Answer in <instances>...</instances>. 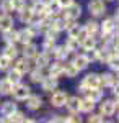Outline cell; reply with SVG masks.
I'll list each match as a JSON object with an SVG mask.
<instances>
[{
  "mask_svg": "<svg viewBox=\"0 0 119 123\" xmlns=\"http://www.w3.org/2000/svg\"><path fill=\"white\" fill-rule=\"evenodd\" d=\"M15 69H18L21 74L28 72V71H29V62H28L26 57H25V59H18V61H16V64H15Z\"/></svg>",
  "mask_w": 119,
  "mask_h": 123,
  "instance_id": "31",
  "label": "cell"
},
{
  "mask_svg": "<svg viewBox=\"0 0 119 123\" xmlns=\"http://www.w3.org/2000/svg\"><path fill=\"white\" fill-rule=\"evenodd\" d=\"M93 108H95V102L93 100H90L88 97L85 98V100H80V112H85V113H92Z\"/></svg>",
  "mask_w": 119,
  "mask_h": 123,
  "instance_id": "19",
  "label": "cell"
},
{
  "mask_svg": "<svg viewBox=\"0 0 119 123\" xmlns=\"http://www.w3.org/2000/svg\"><path fill=\"white\" fill-rule=\"evenodd\" d=\"M116 23H119V10H118V13H116Z\"/></svg>",
  "mask_w": 119,
  "mask_h": 123,
  "instance_id": "47",
  "label": "cell"
},
{
  "mask_svg": "<svg viewBox=\"0 0 119 123\" xmlns=\"http://www.w3.org/2000/svg\"><path fill=\"white\" fill-rule=\"evenodd\" d=\"M43 79H44V72H43L41 67H38L36 71L31 72V80H33V82H41Z\"/></svg>",
  "mask_w": 119,
  "mask_h": 123,
  "instance_id": "36",
  "label": "cell"
},
{
  "mask_svg": "<svg viewBox=\"0 0 119 123\" xmlns=\"http://www.w3.org/2000/svg\"><path fill=\"white\" fill-rule=\"evenodd\" d=\"M73 64L78 67V71H82V69H87L88 67L90 59L87 57V54H78V56H75V59H73Z\"/></svg>",
  "mask_w": 119,
  "mask_h": 123,
  "instance_id": "12",
  "label": "cell"
},
{
  "mask_svg": "<svg viewBox=\"0 0 119 123\" xmlns=\"http://www.w3.org/2000/svg\"><path fill=\"white\" fill-rule=\"evenodd\" d=\"M5 56H8L10 59H13V57H16V54H18V49L15 48V44L13 43H8V46L5 48V53H3Z\"/></svg>",
  "mask_w": 119,
  "mask_h": 123,
  "instance_id": "35",
  "label": "cell"
},
{
  "mask_svg": "<svg viewBox=\"0 0 119 123\" xmlns=\"http://www.w3.org/2000/svg\"><path fill=\"white\" fill-rule=\"evenodd\" d=\"M34 38V35L31 33V30L29 28H25L18 31V41L20 43H23V44H26V43H31V39Z\"/></svg>",
  "mask_w": 119,
  "mask_h": 123,
  "instance_id": "14",
  "label": "cell"
},
{
  "mask_svg": "<svg viewBox=\"0 0 119 123\" xmlns=\"http://www.w3.org/2000/svg\"><path fill=\"white\" fill-rule=\"evenodd\" d=\"M57 2L60 3V7H62V8H65V7H69V5L72 3L73 0H57Z\"/></svg>",
  "mask_w": 119,
  "mask_h": 123,
  "instance_id": "43",
  "label": "cell"
},
{
  "mask_svg": "<svg viewBox=\"0 0 119 123\" xmlns=\"http://www.w3.org/2000/svg\"><path fill=\"white\" fill-rule=\"evenodd\" d=\"M83 84L87 85L88 89H93V87H100V84H101L100 76H98V74H95V72H92V74H88V76L83 79Z\"/></svg>",
  "mask_w": 119,
  "mask_h": 123,
  "instance_id": "9",
  "label": "cell"
},
{
  "mask_svg": "<svg viewBox=\"0 0 119 123\" xmlns=\"http://www.w3.org/2000/svg\"><path fill=\"white\" fill-rule=\"evenodd\" d=\"M67 97H69V95L65 94V92L59 90V92L52 94V97H51V104L54 105V107H62V105H65V100H67Z\"/></svg>",
  "mask_w": 119,
  "mask_h": 123,
  "instance_id": "8",
  "label": "cell"
},
{
  "mask_svg": "<svg viewBox=\"0 0 119 123\" xmlns=\"http://www.w3.org/2000/svg\"><path fill=\"white\" fill-rule=\"evenodd\" d=\"M2 12H13L11 0H2Z\"/></svg>",
  "mask_w": 119,
  "mask_h": 123,
  "instance_id": "39",
  "label": "cell"
},
{
  "mask_svg": "<svg viewBox=\"0 0 119 123\" xmlns=\"http://www.w3.org/2000/svg\"><path fill=\"white\" fill-rule=\"evenodd\" d=\"M109 56H111V49H109V44L106 43V46L98 51V56H96V59H100V61H108V59H109Z\"/></svg>",
  "mask_w": 119,
  "mask_h": 123,
  "instance_id": "32",
  "label": "cell"
},
{
  "mask_svg": "<svg viewBox=\"0 0 119 123\" xmlns=\"http://www.w3.org/2000/svg\"><path fill=\"white\" fill-rule=\"evenodd\" d=\"M64 74L67 77H75L77 74H78V67L75 66L73 62H69V64L64 66Z\"/></svg>",
  "mask_w": 119,
  "mask_h": 123,
  "instance_id": "28",
  "label": "cell"
},
{
  "mask_svg": "<svg viewBox=\"0 0 119 123\" xmlns=\"http://www.w3.org/2000/svg\"><path fill=\"white\" fill-rule=\"evenodd\" d=\"M52 51H54V56H55L57 61H65L67 56H69V53H70L65 46H57V48H54Z\"/></svg>",
  "mask_w": 119,
  "mask_h": 123,
  "instance_id": "16",
  "label": "cell"
},
{
  "mask_svg": "<svg viewBox=\"0 0 119 123\" xmlns=\"http://www.w3.org/2000/svg\"><path fill=\"white\" fill-rule=\"evenodd\" d=\"M13 112H16V104H13V102H5V104L2 105V115H3L5 118L10 117Z\"/></svg>",
  "mask_w": 119,
  "mask_h": 123,
  "instance_id": "26",
  "label": "cell"
},
{
  "mask_svg": "<svg viewBox=\"0 0 119 123\" xmlns=\"http://www.w3.org/2000/svg\"><path fill=\"white\" fill-rule=\"evenodd\" d=\"M90 122H96V123H100V122H103L104 118H103V115H92L90 118H88Z\"/></svg>",
  "mask_w": 119,
  "mask_h": 123,
  "instance_id": "42",
  "label": "cell"
},
{
  "mask_svg": "<svg viewBox=\"0 0 119 123\" xmlns=\"http://www.w3.org/2000/svg\"><path fill=\"white\" fill-rule=\"evenodd\" d=\"M73 23V20L70 18H57V20H52V25L51 28H54L55 31H62V30H69V26Z\"/></svg>",
  "mask_w": 119,
  "mask_h": 123,
  "instance_id": "3",
  "label": "cell"
},
{
  "mask_svg": "<svg viewBox=\"0 0 119 123\" xmlns=\"http://www.w3.org/2000/svg\"><path fill=\"white\" fill-rule=\"evenodd\" d=\"M46 10L49 15H55V13H59L62 10V7H60V3L57 0H51V2H46Z\"/></svg>",
  "mask_w": 119,
  "mask_h": 123,
  "instance_id": "20",
  "label": "cell"
},
{
  "mask_svg": "<svg viewBox=\"0 0 119 123\" xmlns=\"http://www.w3.org/2000/svg\"><path fill=\"white\" fill-rule=\"evenodd\" d=\"M88 8H90V12H92V15L101 17V15L104 13V3H103L101 0H93V2H90Z\"/></svg>",
  "mask_w": 119,
  "mask_h": 123,
  "instance_id": "5",
  "label": "cell"
},
{
  "mask_svg": "<svg viewBox=\"0 0 119 123\" xmlns=\"http://www.w3.org/2000/svg\"><path fill=\"white\" fill-rule=\"evenodd\" d=\"M100 80L103 85H108V87H113V85L116 84L119 80V77H114L113 74H109V72H106V74H103V76H100Z\"/></svg>",
  "mask_w": 119,
  "mask_h": 123,
  "instance_id": "18",
  "label": "cell"
},
{
  "mask_svg": "<svg viewBox=\"0 0 119 123\" xmlns=\"http://www.w3.org/2000/svg\"><path fill=\"white\" fill-rule=\"evenodd\" d=\"M65 107L75 113V112H78V108H80V98L78 97H67V100H65Z\"/></svg>",
  "mask_w": 119,
  "mask_h": 123,
  "instance_id": "11",
  "label": "cell"
},
{
  "mask_svg": "<svg viewBox=\"0 0 119 123\" xmlns=\"http://www.w3.org/2000/svg\"><path fill=\"white\" fill-rule=\"evenodd\" d=\"M11 90H13V84L10 82L8 79H2L0 80V94L8 95V94H11Z\"/></svg>",
  "mask_w": 119,
  "mask_h": 123,
  "instance_id": "23",
  "label": "cell"
},
{
  "mask_svg": "<svg viewBox=\"0 0 119 123\" xmlns=\"http://www.w3.org/2000/svg\"><path fill=\"white\" fill-rule=\"evenodd\" d=\"M69 36H70V38H77L78 41H82V39L87 36V31H85V28L72 23V25L69 26Z\"/></svg>",
  "mask_w": 119,
  "mask_h": 123,
  "instance_id": "2",
  "label": "cell"
},
{
  "mask_svg": "<svg viewBox=\"0 0 119 123\" xmlns=\"http://www.w3.org/2000/svg\"><path fill=\"white\" fill-rule=\"evenodd\" d=\"M3 39L7 41V43H15V41H18V31H15L13 26L8 30H5L3 31Z\"/></svg>",
  "mask_w": 119,
  "mask_h": 123,
  "instance_id": "21",
  "label": "cell"
},
{
  "mask_svg": "<svg viewBox=\"0 0 119 123\" xmlns=\"http://www.w3.org/2000/svg\"><path fill=\"white\" fill-rule=\"evenodd\" d=\"M67 122L77 123V122H80V117H77V115H72V117H69V118H67Z\"/></svg>",
  "mask_w": 119,
  "mask_h": 123,
  "instance_id": "45",
  "label": "cell"
},
{
  "mask_svg": "<svg viewBox=\"0 0 119 123\" xmlns=\"http://www.w3.org/2000/svg\"><path fill=\"white\" fill-rule=\"evenodd\" d=\"M41 84H43V90L51 92V90H54L55 87H57V79L55 77H44L41 80Z\"/></svg>",
  "mask_w": 119,
  "mask_h": 123,
  "instance_id": "13",
  "label": "cell"
},
{
  "mask_svg": "<svg viewBox=\"0 0 119 123\" xmlns=\"http://www.w3.org/2000/svg\"><path fill=\"white\" fill-rule=\"evenodd\" d=\"M20 20L23 21V23H31L33 21V18H34V12H33V8H29V7H23V8H20Z\"/></svg>",
  "mask_w": 119,
  "mask_h": 123,
  "instance_id": "6",
  "label": "cell"
},
{
  "mask_svg": "<svg viewBox=\"0 0 119 123\" xmlns=\"http://www.w3.org/2000/svg\"><path fill=\"white\" fill-rule=\"evenodd\" d=\"M51 122H67V118H65V117H59V115H57V117H52V120H51Z\"/></svg>",
  "mask_w": 119,
  "mask_h": 123,
  "instance_id": "44",
  "label": "cell"
},
{
  "mask_svg": "<svg viewBox=\"0 0 119 123\" xmlns=\"http://www.w3.org/2000/svg\"><path fill=\"white\" fill-rule=\"evenodd\" d=\"M78 44H80V41L77 38H70V36H69V41H67L65 48H67L69 51H75V49H78Z\"/></svg>",
  "mask_w": 119,
  "mask_h": 123,
  "instance_id": "38",
  "label": "cell"
},
{
  "mask_svg": "<svg viewBox=\"0 0 119 123\" xmlns=\"http://www.w3.org/2000/svg\"><path fill=\"white\" fill-rule=\"evenodd\" d=\"M23 53H25V57H34L38 54V46L33 43H26L23 48Z\"/></svg>",
  "mask_w": 119,
  "mask_h": 123,
  "instance_id": "27",
  "label": "cell"
},
{
  "mask_svg": "<svg viewBox=\"0 0 119 123\" xmlns=\"http://www.w3.org/2000/svg\"><path fill=\"white\" fill-rule=\"evenodd\" d=\"M13 26V18L10 17V15H0V30L2 31H5V30H8Z\"/></svg>",
  "mask_w": 119,
  "mask_h": 123,
  "instance_id": "22",
  "label": "cell"
},
{
  "mask_svg": "<svg viewBox=\"0 0 119 123\" xmlns=\"http://www.w3.org/2000/svg\"><path fill=\"white\" fill-rule=\"evenodd\" d=\"M85 94H87V97H88L90 100H93V102H98V100H101V98H103V90H100V87L88 89Z\"/></svg>",
  "mask_w": 119,
  "mask_h": 123,
  "instance_id": "15",
  "label": "cell"
},
{
  "mask_svg": "<svg viewBox=\"0 0 119 123\" xmlns=\"http://www.w3.org/2000/svg\"><path fill=\"white\" fill-rule=\"evenodd\" d=\"M10 64H11V59H10L8 56H5V54H2V56H0V71L10 69Z\"/></svg>",
  "mask_w": 119,
  "mask_h": 123,
  "instance_id": "37",
  "label": "cell"
},
{
  "mask_svg": "<svg viewBox=\"0 0 119 123\" xmlns=\"http://www.w3.org/2000/svg\"><path fill=\"white\" fill-rule=\"evenodd\" d=\"M101 110V115H104V117H111V115L116 112V104L113 102V100H104L100 107Z\"/></svg>",
  "mask_w": 119,
  "mask_h": 123,
  "instance_id": "7",
  "label": "cell"
},
{
  "mask_svg": "<svg viewBox=\"0 0 119 123\" xmlns=\"http://www.w3.org/2000/svg\"><path fill=\"white\" fill-rule=\"evenodd\" d=\"M0 15H2V13H0Z\"/></svg>",
  "mask_w": 119,
  "mask_h": 123,
  "instance_id": "49",
  "label": "cell"
},
{
  "mask_svg": "<svg viewBox=\"0 0 119 123\" xmlns=\"http://www.w3.org/2000/svg\"><path fill=\"white\" fill-rule=\"evenodd\" d=\"M82 15V7L80 5H77V3H70L69 7H65V17L67 18H70V20H75V18H78Z\"/></svg>",
  "mask_w": 119,
  "mask_h": 123,
  "instance_id": "4",
  "label": "cell"
},
{
  "mask_svg": "<svg viewBox=\"0 0 119 123\" xmlns=\"http://www.w3.org/2000/svg\"><path fill=\"white\" fill-rule=\"evenodd\" d=\"M11 94L13 97L16 98V100H25L28 95L31 94V89L28 87V85H21V84H16V87H13V90H11Z\"/></svg>",
  "mask_w": 119,
  "mask_h": 123,
  "instance_id": "1",
  "label": "cell"
},
{
  "mask_svg": "<svg viewBox=\"0 0 119 123\" xmlns=\"http://www.w3.org/2000/svg\"><path fill=\"white\" fill-rule=\"evenodd\" d=\"M7 79H8L13 85H16V84H20V80H21V72H20L18 69H13V71L8 72V77H7Z\"/></svg>",
  "mask_w": 119,
  "mask_h": 123,
  "instance_id": "30",
  "label": "cell"
},
{
  "mask_svg": "<svg viewBox=\"0 0 119 123\" xmlns=\"http://www.w3.org/2000/svg\"><path fill=\"white\" fill-rule=\"evenodd\" d=\"M113 51H116V54H119V38H116V36L113 39Z\"/></svg>",
  "mask_w": 119,
  "mask_h": 123,
  "instance_id": "41",
  "label": "cell"
},
{
  "mask_svg": "<svg viewBox=\"0 0 119 123\" xmlns=\"http://www.w3.org/2000/svg\"><path fill=\"white\" fill-rule=\"evenodd\" d=\"M101 30H103V35H113L114 30H116V25H114V20H104L103 25H101Z\"/></svg>",
  "mask_w": 119,
  "mask_h": 123,
  "instance_id": "17",
  "label": "cell"
},
{
  "mask_svg": "<svg viewBox=\"0 0 119 123\" xmlns=\"http://www.w3.org/2000/svg\"><path fill=\"white\" fill-rule=\"evenodd\" d=\"M106 62H108V66H109L113 71H119V54L109 56V59H108Z\"/></svg>",
  "mask_w": 119,
  "mask_h": 123,
  "instance_id": "33",
  "label": "cell"
},
{
  "mask_svg": "<svg viewBox=\"0 0 119 123\" xmlns=\"http://www.w3.org/2000/svg\"><path fill=\"white\" fill-rule=\"evenodd\" d=\"M113 92H114L116 95H119V80H118L114 85H113Z\"/></svg>",
  "mask_w": 119,
  "mask_h": 123,
  "instance_id": "46",
  "label": "cell"
},
{
  "mask_svg": "<svg viewBox=\"0 0 119 123\" xmlns=\"http://www.w3.org/2000/svg\"><path fill=\"white\" fill-rule=\"evenodd\" d=\"M11 3H13V10H20L25 7V0H11Z\"/></svg>",
  "mask_w": 119,
  "mask_h": 123,
  "instance_id": "40",
  "label": "cell"
},
{
  "mask_svg": "<svg viewBox=\"0 0 119 123\" xmlns=\"http://www.w3.org/2000/svg\"><path fill=\"white\" fill-rule=\"evenodd\" d=\"M116 104V108H119V95H118V102H114Z\"/></svg>",
  "mask_w": 119,
  "mask_h": 123,
  "instance_id": "48",
  "label": "cell"
},
{
  "mask_svg": "<svg viewBox=\"0 0 119 123\" xmlns=\"http://www.w3.org/2000/svg\"><path fill=\"white\" fill-rule=\"evenodd\" d=\"M34 57H36V66L41 67V69L49 64V54L47 53H44V54H36Z\"/></svg>",
  "mask_w": 119,
  "mask_h": 123,
  "instance_id": "29",
  "label": "cell"
},
{
  "mask_svg": "<svg viewBox=\"0 0 119 123\" xmlns=\"http://www.w3.org/2000/svg\"><path fill=\"white\" fill-rule=\"evenodd\" d=\"M95 46H96V39H95V36H92V35H87V36L82 39V48L85 51L93 49Z\"/></svg>",
  "mask_w": 119,
  "mask_h": 123,
  "instance_id": "24",
  "label": "cell"
},
{
  "mask_svg": "<svg viewBox=\"0 0 119 123\" xmlns=\"http://www.w3.org/2000/svg\"><path fill=\"white\" fill-rule=\"evenodd\" d=\"M118 72H119V71H118Z\"/></svg>",
  "mask_w": 119,
  "mask_h": 123,
  "instance_id": "50",
  "label": "cell"
},
{
  "mask_svg": "<svg viewBox=\"0 0 119 123\" xmlns=\"http://www.w3.org/2000/svg\"><path fill=\"white\" fill-rule=\"evenodd\" d=\"M26 105H28V108L29 110H38L39 107H41V98H39V95H28L26 98Z\"/></svg>",
  "mask_w": 119,
  "mask_h": 123,
  "instance_id": "10",
  "label": "cell"
},
{
  "mask_svg": "<svg viewBox=\"0 0 119 123\" xmlns=\"http://www.w3.org/2000/svg\"><path fill=\"white\" fill-rule=\"evenodd\" d=\"M85 31H87V35L95 36L96 31H98V23H96V21H88V23L85 25Z\"/></svg>",
  "mask_w": 119,
  "mask_h": 123,
  "instance_id": "34",
  "label": "cell"
},
{
  "mask_svg": "<svg viewBox=\"0 0 119 123\" xmlns=\"http://www.w3.org/2000/svg\"><path fill=\"white\" fill-rule=\"evenodd\" d=\"M49 74H51V77H60L62 74H64V64H60V62H55V64H52L51 66V69H49Z\"/></svg>",
  "mask_w": 119,
  "mask_h": 123,
  "instance_id": "25",
  "label": "cell"
}]
</instances>
